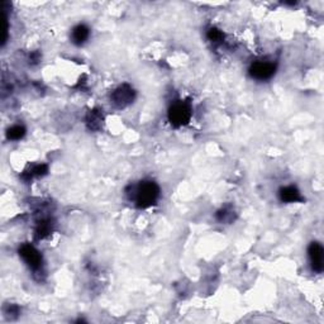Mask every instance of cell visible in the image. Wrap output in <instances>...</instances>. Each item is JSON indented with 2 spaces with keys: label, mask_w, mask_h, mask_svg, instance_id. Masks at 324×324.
Segmentation results:
<instances>
[{
  "label": "cell",
  "mask_w": 324,
  "mask_h": 324,
  "mask_svg": "<svg viewBox=\"0 0 324 324\" xmlns=\"http://www.w3.org/2000/svg\"><path fill=\"white\" fill-rule=\"evenodd\" d=\"M19 255L23 258L24 262L32 269H38L41 266V262H42L41 253L33 246H31V244H23L19 249Z\"/></svg>",
  "instance_id": "277c9868"
},
{
  "label": "cell",
  "mask_w": 324,
  "mask_h": 324,
  "mask_svg": "<svg viewBox=\"0 0 324 324\" xmlns=\"http://www.w3.org/2000/svg\"><path fill=\"white\" fill-rule=\"evenodd\" d=\"M135 90L129 85L124 84V85L119 86L118 89L114 90L113 94H111V100H113V103L118 108H124L135 100Z\"/></svg>",
  "instance_id": "3957f363"
},
{
  "label": "cell",
  "mask_w": 324,
  "mask_h": 324,
  "mask_svg": "<svg viewBox=\"0 0 324 324\" xmlns=\"http://www.w3.org/2000/svg\"><path fill=\"white\" fill-rule=\"evenodd\" d=\"M309 257L312 262V268L315 272L323 271V261H324V251L323 247L318 242H313L309 247Z\"/></svg>",
  "instance_id": "8992f818"
},
{
  "label": "cell",
  "mask_w": 324,
  "mask_h": 324,
  "mask_svg": "<svg viewBox=\"0 0 324 324\" xmlns=\"http://www.w3.org/2000/svg\"><path fill=\"white\" fill-rule=\"evenodd\" d=\"M275 70L276 67L271 62H255L250 69V73L257 80H268L274 76Z\"/></svg>",
  "instance_id": "5b68a950"
},
{
  "label": "cell",
  "mask_w": 324,
  "mask_h": 324,
  "mask_svg": "<svg viewBox=\"0 0 324 324\" xmlns=\"http://www.w3.org/2000/svg\"><path fill=\"white\" fill-rule=\"evenodd\" d=\"M103 124V116L98 110H92L88 117V126L90 129L97 130L102 128Z\"/></svg>",
  "instance_id": "9c48e42d"
},
{
  "label": "cell",
  "mask_w": 324,
  "mask_h": 324,
  "mask_svg": "<svg viewBox=\"0 0 324 324\" xmlns=\"http://www.w3.org/2000/svg\"><path fill=\"white\" fill-rule=\"evenodd\" d=\"M190 118H192V108L187 103H175L168 111V119L175 127L184 126L190 121Z\"/></svg>",
  "instance_id": "7a4b0ae2"
},
{
  "label": "cell",
  "mask_w": 324,
  "mask_h": 324,
  "mask_svg": "<svg viewBox=\"0 0 324 324\" xmlns=\"http://www.w3.org/2000/svg\"><path fill=\"white\" fill-rule=\"evenodd\" d=\"M208 38L212 42H220L223 40V33L217 28H211L208 31Z\"/></svg>",
  "instance_id": "7c38bea8"
},
{
  "label": "cell",
  "mask_w": 324,
  "mask_h": 324,
  "mask_svg": "<svg viewBox=\"0 0 324 324\" xmlns=\"http://www.w3.org/2000/svg\"><path fill=\"white\" fill-rule=\"evenodd\" d=\"M89 34H90V31L86 26L84 24H80V26L75 27L72 31V41L75 45H83V43L86 42V40L89 38Z\"/></svg>",
  "instance_id": "ba28073f"
},
{
  "label": "cell",
  "mask_w": 324,
  "mask_h": 324,
  "mask_svg": "<svg viewBox=\"0 0 324 324\" xmlns=\"http://www.w3.org/2000/svg\"><path fill=\"white\" fill-rule=\"evenodd\" d=\"M280 199H281L282 201H285V203H296V201L303 200L300 192H299L295 186L282 187V189L280 190Z\"/></svg>",
  "instance_id": "52a82bcc"
},
{
  "label": "cell",
  "mask_w": 324,
  "mask_h": 324,
  "mask_svg": "<svg viewBox=\"0 0 324 324\" xmlns=\"http://www.w3.org/2000/svg\"><path fill=\"white\" fill-rule=\"evenodd\" d=\"M160 197V189L156 182L142 181L136 189V203L140 208L154 205Z\"/></svg>",
  "instance_id": "6da1fadb"
},
{
  "label": "cell",
  "mask_w": 324,
  "mask_h": 324,
  "mask_svg": "<svg viewBox=\"0 0 324 324\" xmlns=\"http://www.w3.org/2000/svg\"><path fill=\"white\" fill-rule=\"evenodd\" d=\"M24 135H26V129L22 126H13L7 132V137L12 141L21 140V138H23Z\"/></svg>",
  "instance_id": "30bf717a"
},
{
  "label": "cell",
  "mask_w": 324,
  "mask_h": 324,
  "mask_svg": "<svg viewBox=\"0 0 324 324\" xmlns=\"http://www.w3.org/2000/svg\"><path fill=\"white\" fill-rule=\"evenodd\" d=\"M50 231H51L50 220H43V222L40 223V225H38L37 234H38V237L43 238V237H45V236H47Z\"/></svg>",
  "instance_id": "8fae6325"
}]
</instances>
